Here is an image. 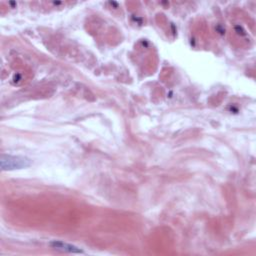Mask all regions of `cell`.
<instances>
[{"label":"cell","instance_id":"1","mask_svg":"<svg viewBox=\"0 0 256 256\" xmlns=\"http://www.w3.org/2000/svg\"><path fill=\"white\" fill-rule=\"evenodd\" d=\"M31 160L25 156L2 154L0 157V167L3 171L27 168L31 165Z\"/></svg>","mask_w":256,"mask_h":256},{"label":"cell","instance_id":"2","mask_svg":"<svg viewBox=\"0 0 256 256\" xmlns=\"http://www.w3.org/2000/svg\"><path fill=\"white\" fill-rule=\"evenodd\" d=\"M49 245L52 247V248H55V249H59V250H62V251H67V252H70V253H82L83 251L72 245V244H69V243H65L63 241H52L49 243Z\"/></svg>","mask_w":256,"mask_h":256}]
</instances>
